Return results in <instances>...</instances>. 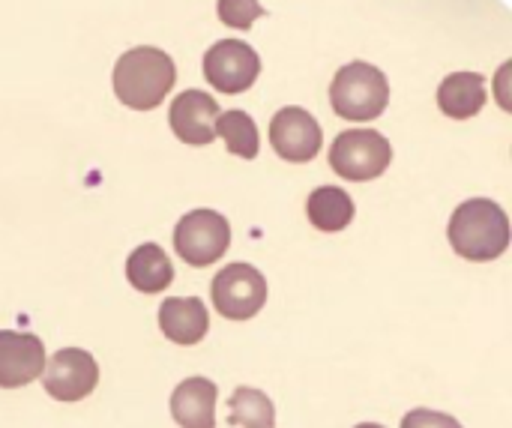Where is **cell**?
<instances>
[{"label":"cell","instance_id":"6da1fadb","mask_svg":"<svg viewBox=\"0 0 512 428\" xmlns=\"http://www.w3.org/2000/svg\"><path fill=\"white\" fill-rule=\"evenodd\" d=\"M177 81L174 60L153 45H138L114 63V93L126 108L150 111L165 102Z\"/></svg>","mask_w":512,"mask_h":428},{"label":"cell","instance_id":"7a4b0ae2","mask_svg":"<svg viewBox=\"0 0 512 428\" xmlns=\"http://www.w3.org/2000/svg\"><path fill=\"white\" fill-rule=\"evenodd\" d=\"M447 237L459 258L495 261L510 246V219L501 204L489 198H471L456 207Z\"/></svg>","mask_w":512,"mask_h":428},{"label":"cell","instance_id":"3957f363","mask_svg":"<svg viewBox=\"0 0 512 428\" xmlns=\"http://www.w3.org/2000/svg\"><path fill=\"white\" fill-rule=\"evenodd\" d=\"M387 102H390V81L378 66L366 60L345 63L330 84V105L345 120H357V123L375 120L384 114Z\"/></svg>","mask_w":512,"mask_h":428},{"label":"cell","instance_id":"277c9868","mask_svg":"<svg viewBox=\"0 0 512 428\" xmlns=\"http://www.w3.org/2000/svg\"><path fill=\"white\" fill-rule=\"evenodd\" d=\"M390 162H393V147L375 129H348L330 147V168L351 183H366L381 177L390 168Z\"/></svg>","mask_w":512,"mask_h":428},{"label":"cell","instance_id":"5b68a950","mask_svg":"<svg viewBox=\"0 0 512 428\" xmlns=\"http://www.w3.org/2000/svg\"><path fill=\"white\" fill-rule=\"evenodd\" d=\"M231 246V225L216 210H192L174 228V249L189 267L216 264Z\"/></svg>","mask_w":512,"mask_h":428},{"label":"cell","instance_id":"8992f818","mask_svg":"<svg viewBox=\"0 0 512 428\" xmlns=\"http://www.w3.org/2000/svg\"><path fill=\"white\" fill-rule=\"evenodd\" d=\"M213 306L228 321H249L267 303V279L252 264H228L216 273L213 285Z\"/></svg>","mask_w":512,"mask_h":428},{"label":"cell","instance_id":"52a82bcc","mask_svg":"<svg viewBox=\"0 0 512 428\" xmlns=\"http://www.w3.org/2000/svg\"><path fill=\"white\" fill-rule=\"evenodd\" d=\"M261 75V57L240 39H219L204 54V78L219 93H243Z\"/></svg>","mask_w":512,"mask_h":428},{"label":"cell","instance_id":"ba28073f","mask_svg":"<svg viewBox=\"0 0 512 428\" xmlns=\"http://www.w3.org/2000/svg\"><path fill=\"white\" fill-rule=\"evenodd\" d=\"M42 387L57 402H81L87 399L99 384V366L96 360L81 348H63L54 357L45 360L42 369Z\"/></svg>","mask_w":512,"mask_h":428},{"label":"cell","instance_id":"9c48e42d","mask_svg":"<svg viewBox=\"0 0 512 428\" xmlns=\"http://www.w3.org/2000/svg\"><path fill=\"white\" fill-rule=\"evenodd\" d=\"M270 144L285 162H312L321 153V123L297 105H288L270 120Z\"/></svg>","mask_w":512,"mask_h":428},{"label":"cell","instance_id":"30bf717a","mask_svg":"<svg viewBox=\"0 0 512 428\" xmlns=\"http://www.w3.org/2000/svg\"><path fill=\"white\" fill-rule=\"evenodd\" d=\"M219 102L210 93L201 90H183L177 93V99L171 102L168 111V123L171 132L192 147H204L210 141H216V120H219Z\"/></svg>","mask_w":512,"mask_h":428},{"label":"cell","instance_id":"8fae6325","mask_svg":"<svg viewBox=\"0 0 512 428\" xmlns=\"http://www.w3.org/2000/svg\"><path fill=\"white\" fill-rule=\"evenodd\" d=\"M45 369V345L33 333L0 330V387L18 390L36 381Z\"/></svg>","mask_w":512,"mask_h":428},{"label":"cell","instance_id":"7c38bea8","mask_svg":"<svg viewBox=\"0 0 512 428\" xmlns=\"http://www.w3.org/2000/svg\"><path fill=\"white\" fill-rule=\"evenodd\" d=\"M159 330L174 345H198L210 330L207 306L198 297H168L159 306Z\"/></svg>","mask_w":512,"mask_h":428},{"label":"cell","instance_id":"4fadbf2b","mask_svg":"<svg viewBox=\"0 0 512 428\" xmlns=\"http://www.w3.org/2000/svg\"><path fill=\"white\" fill-rule=\"evenodd\" d=\"M216 384L207 378H186L171 393V417L180 428H216Z\"/></svg>","mask_w":512,"mask_h":428},{"label":"cell","instance_id":"5bb4252c","mask_svg":"<svg viewBox=\"0 0 512 428\" xmlns=\"http://www.w3.org/2000/svg\"><path fill=\"white\" fill-rule=\"evenodd\" d=\"M438 105L453 120H468L486 105V78L480 72H453L438 87Z\"/></svg>","mask_w":512,"mask_h":428},{"label":"cell","instance_id":"9a60e30c","mask_svg":"<svg viewBox=\"0 0 512 428\" xmlns=\"http://www.w3.org/2000/svg\"><path fill=\"white\" fill-rule=\"evenodd\" d=\"M126 279L141 294H159V291H165L174 282V267H171L168 255L162 252V246L144 243V246H138L129 255V261H126Z\"/></svg>","mask_w":512,"mask_h":428},{"label":"cell","instance_id":"2e32d148","mask_svg":"<svg viewBox=\"0 0 512 428\" xmlns=\"http://www.w3.org/2000/svg\"><path fill=\"white\" fill-rule=\"evenodd\" d=\"M306 213H309V222L318 231L336 234V231H345L354 222V201H351V195L345 189L318 186L306 201Z\"/></svg>","mask_w":512,"mask_h":428},{"label":"cell","instance_id":"e0dca14e","mask_svg":"<svg viewBox=\"0 0 512 428\" xmlns=\"http://www.w3.org/2000/svg\"><path fill=\"white\" fill-rule=\"evenodd\" d=\"M216 135L225 141L228 153L240 159H255L258 156V126L246 111H225L216 120Z\"/></svg>","mask_w":512,"mask_h":428},{"label":"cell","instance_id":"ac0fdd59","mask_svg":"<svg viewBox=\"0 0 512 428\" xmlns=\"http://www.w3.org/2000/svg\"><path fill=\"white\" fill-rule=\"evenodd\" d=\"M231 426L243 428H273L276 426V408L267 393L240 387L231 396Z\"/></svg>","mask_w":512,"mask_h":428},{"label":"cell","instance_id":"d6986e66","mask_svg":"<svg viewBox=\"0 0 512 428\" xmlns=\"http://www.w3.org/2000/svg\"><path fill=\"white\" fill-rule=\"evenodd\" d=\"M219 21L234 27V30H249L255 24V18L264 15V6L258 0H219L216 3Z\"/></svg>","mask_w":512,"mask_h":428},{"label":"cell","instance_id":"ffe728a7","mask_svg":"<svg viewBox=\"0 0 512 428\" xmlns=\"http://www.w3.org/2000/svg\"><path fill=\"white\" fill-rule=\"evenodd\" d=\"M402 428H462V423L450 414H438V411H429V408H417L411 411L405 420H402Z\"/></svg>","mask_w":512,"mask_h":428},{"label":"cell","instance_id":"44dd1931","mask_svg":"<svg viewBox=\"0 0 512 428\" xmlns=\"http://www.w3.org/2000/svg\"><path fill=\"white\" fill-rule=\"evenodd\" d=\"M357 428H384V426H378V423H363V426H357Z\"/></svg>","mask_w":512,"mask_h":428}]
</instances>
